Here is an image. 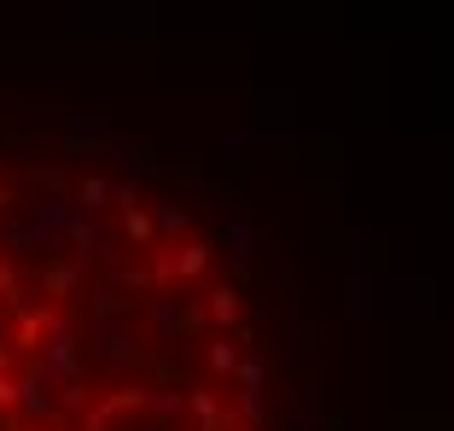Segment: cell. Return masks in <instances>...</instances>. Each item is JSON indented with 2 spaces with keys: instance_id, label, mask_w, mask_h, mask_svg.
I'll use <instances>...</instances> for the list:
<instances>
[{
  "instance_id": "obj_3",
  "label": "cell",
  "mask_w": 454,
  "mask_h": 431,
  "mask_svg": "<svg viewBox=\"0 0 454 431\" xmlns=\"http://www.w3.org/2000/svg\"><path fill=\"white\" fill-rule=\"evenodd\" d=\"M204 263H210L204 245H181V256H175V269H181V274H204Z\"/></svg>"
},
{
  "instance_id": "obj_7",
  "label": "cell",
  "mask_w": 454,
  "mask_h": 431,
  "mask_svg": "<svg viewBox=\"0 0 454 431\" xmlns=\"http://www.w3.org/2000/svg\"><path fill=\"white\" fill-rule=\"evenodd\" d=\"M18 396H24V391H18V379H12V373H6V367H0V408H12V403H18Z\"/></svg>"
},
{
  "instance_id": "obj_8",
  "label": "cell",
  "mask_w": 454,
  "mask_h": 431,
  "mask_svg": "<svg viewBox=\"0 0 454 431\" xmlns=\"http://www.w3.org/2000/svg\"><path fill=\"white\" fill-rule=\"evenodd\" d=\"M6 204H12V187H0V210H6Z\"/></svg>"
},
{
  "instance_id": "obj_5",
  "label": "cell",
  "mask_w": 454,
  "mask_h": 431,
  "mask_svg": "<svg viewBox=\"0 0 454 431\" xmlns=\"http://www.w3.org/2000/svg\"><path fill=\"white\" fill-rule=\"evenodd\" d=\"M106 199H111V187H106V181H88V187H82V210H99Z\"/></svg>"
},
{
  "instance_id": "obj_2",
  "label": "cell",
  "mask_w": 454,
  "mask_h": 431,
  "mask_svg": "<svg viewBox=\"0 0 454 431\" xmlns=\"http://www.w3.org/2000/svg\"><path fill=\"white\" fill-rule=\"evenodd\" d=\"M210 315H215V326H233L239 321V297L233 292H210Z\"/></svg>"
},
{
  "instance_id": "obj_4",
  "label": "cell",
  "mask_w": 454,
  "mask_h": 431,
  "mask_svg": "<svg viewBox=\"0 0 454 431\" xmlns=\"http://www.w3.org/2000/svg\"><path fill=\"white\" fill-rule=\"evenodd\" d=\"M210 367L215 373H233V367H239V350H233V344H210Z\"/></svg>"
},
{
  "instance_id": "obj_6",
  "label": "cell",
  "mask_w": 454,
  "mask_h": 431,
  "mask_svg": "<svg viewBox=\"0 0 454 431\" xmlns=\"http://www.w3.org/2000/svg\"><path fill=\"white\" fill-rule=\"evenodd\" d=\"M129 239H134V245H146V239H152V216L129 210Z\"/></svg>"
},
{
  "instance_id": "obj_9",
  "label": "cell",
  "mask_w": 454,
  "mask_h": 431,
  "mask_svg": "<svg viewBox=\"0 0 454 431\" xmlns=\"http://www.w3.org/2000/svg\"><path fill=\"white\" fill-rule=\"evenodd\" d=\"M6 431H47V426H6Z\"/></svg>"
},
{
  "instance_id": "obj_1",
  "label": "cell",
  "mask_w": 454,
  "mask_h": 431,
  "mask_svg": "<svg viewBox=\"0 0 454 431\" xmlns=\"http://www.w3.org/2000/svg\"><path fill=\"white\" fill-rule=\"evenodd\" d=\"M192 414L204 419V431H227V419L215 414V396L210 391H192Z\"/></svg>"
}]
</instances>
